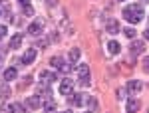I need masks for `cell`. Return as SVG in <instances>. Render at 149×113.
<instances>
[{
	"instance_id": "1",
	"label": "cell",
	"mask_w": 149,
	"mask_h": 113,
	"mask_svg": "<svg viewBox=\"0 0 149 113\" xmlns=\"http://www.w3.org/2000/svg\"><path fill=\"white\" fill-rule=\"evenodd\" d=\"M123 18H125L129 24H137L143 20V8L139 4H133V6H127L123 8Z\"/></svg>"
},
{
	"instance_id": "2",
	"label": "cell",
	"mask_w": 149,
	"mask_h": 113,
	"mask_svg": "<svg viewBox=\"0 0 149 113\" xmlns=\"http://www.w3.org/2000/svg\"><path fill=\"white\" fill-rule=\"evenodd\" d=\"M56 73H52V71H42L40 76H38V79H40V85L42 87H50L54 81H56Z\"/></svg>"
},
{
	"instance_id": "3",
	"label": "cell",
	"mask_w": 149,
	"mask_h": 113,
	"mask_svg": "<svg viewBox=\"0 0 149 113\" xmlns=\"http://www.w3.org/2000/svg\"><path fill=\"white\" fill-rule=\"evenodd\" d=\"M143 50H145V42H137V40H133V42L129 44V54H131V58H137Z\"/></svg>"
},
{
	"instance_id": "4",
	"label": "cell",
	"mask_w": 149,
	"mask_h": 113,
	"mask_svg": "<svg viewBox=\"0 0 149 113\" xmlns=\"http://www.w3.org/2000/svg\"><path fill=\"white\" fill-rule=\"evenodd\" d=\"M42 30H44V20H40V18L34 20V22L28 26V32H30L32 36H40V34H42Z\"/></svg>"
},
{
	"instance_id": "5",
	"label": "cell",
	"mask_w": 149,
	"mask_h": 113,
	"mask_svg": "<svg viewBox=\"0 0 149 113\" xmlns=\"http://www.w3.org/2000/svg\"><path fill=\"white\" fill-rule=\"evenodd\" d=\"M68 103L70 105H76V107H81V105H86V95L84 93H76V95H68Z\"/></svg>"
},
{
	"instance_id": "6",
	"label": "cell",
	"mask_w": 149,
	"mask_h": 113,
	"mask_svg": "<svg viewBox=\"0 0 149 113\" xmlns=\"http://www.w3.org/2000/svg\"><path fill=\"white\" fill-rule=\"evenodd\" d=\"M40 105H42V97H40V95L28 97V99L24 101V107H26V109H38Z\"/></svg>"
},
{
	"instance_id": "7",
	"label": "cell",
	"mask_w": 149,
	"mask_h": 113,
	"mask_svg": "<svg viewBox=\"0 0 149 113\" xmlns=\"http://www.w3.org/2000/svg\"><path fill=\"white\" fill-rule=\"evenodd\" d=\"M34 58H36V50H34V48H30V50H26V52H24V56L20 58L18 62L24 64V66H28V64H32V62H34Z\"/></svg>"
},
{
	"instance_id": "8",
	"label": "cell",
	"mask_w": 149,
	"mask_h": 113,
	"mask_svg": "<svg viewBox=\"0 0 149 113\" xmlns=\"http://www.w3.org/2000/svg\"><path fill=\"white\" fill-rule=\"evenodd\" d=\"M141 87H143V83L139 81V79H129L125 85V89L129 91V93H137V91H141Z\"/></svg>"
},
{
	"instance_id": "9",
	"label": "cell",
	"mask_w": 149,
	"mask_h": 113,
	"mask_svg": "<svg viewBox=\"0 0 149 113\" xmlns=\"http://www.w3.org/2000/svg\"><path fill=\"white\" fill-rule=\"evenodd\" d=\"M72 87H74V81L70 78L62 79V83H60V93H64V95H70L72 93Z\"/></svg>"
},
{
	"instance_id": "10",
	"label": "cell",
	"mask_w": 149,
	"mask_h": 113,
	"mask_svg": "<svg viewBox=\"0 0 149 113\" xmlns=\"http://www.w3.org/2000/svg\"><path fill=\"white\" fill-rule=\"evenodd\" d=\"M22 42H24V36L18 32V34L12 36V40H10V48H12V50H16V48H20V46H22Z\"/></svg>"
},
{
	"instance_id": "11",
	"label": "cell",
	"mask_w": 149,
	"mask_h": 113,
	"mask_svg": "<svg viewBox=\"0 0 149 113\" xmlns=\"http://www.w3.org/2000/svg\"><path fill=\"white\" fill-rule=\"evenodd\" d=\"M4 81H12V79H16L18 78V71H16V68H8V69H4Z\"/></svg>"
},
{
	"instance_id": "12",
	"label": "cell",
	"mask_w": 149,
	"mask_h": 113,
	"mask_svg": "<svg viewBox=\"0 0 149 113\" xmlns=\"http://www.w3.org/2000/svg\"><path fill=\"white\" fill-rule=\"evenodd\" d=\"M105 30H107L109 34H117V32H119V22H117V20H109L107 26H105Z\"/></svg>"
},
{
	"instance_id": "13",
	"label": "cell",
	"mask_w": 149,
	"mask_h": 113,
	"mask_svg": "<svg viewBox=\"0 0 149 113\" xmlns=\"http://www.w3.org/2000/svg\"><path fill=\"white\" fill-rule=\"evenodd\" d=\"M107 50H109V54H119L121 52V46H119V42H115V40H111V42H107Z\"/></svg>"
},
{
	"instance_id": "14",
	"label": "cell",
	"mask_w": 149,
	"mask_h": 113,
	"mask_svg": "<svg viewBox=\"0 0 149 113\" xmlns=\"http://www.w3.org/2000/svg\"><path fill=\"white\" fill-rule=\"evenodd\" d=\"M139 105H141V103H139L137 99H129V103H127V111H129V113L139 111Z\"/></svg>"
},
{
	"instance_id": "15",
	"label": "cell",
	"mask_w": 149,
	"mask_h": 113,
	"mask_svg": "<svg viewBox=\"0 0 149 113\" xmlns=\"http://www.w3.org/2000/svg\"><path fill=\"white\" fill-rule=\"evenodd\" d=\"M78 73H80V78H90V68L86 64H81L80 68H78Z\"/></svg>"
},
{
	"instance_id": "16",
	"label": "cell",
	"mask_w": 149,
	"mask_h": 113,
	"mask_svg": "<svg viewBox=\"0 0 149 113\" xmlns=\"http://www.w3.org/2000/svg\"><path fill=\"white\" fill-rule=\"evenodd\" d=\"M78 58H80V50L78 48H72V52H70V64H76Z\"/></svg>"
},
{
	"instance_id": "17",
	"label": "cell",
	"mask_w": 149,
	"mask_h": 113,
	"mask_svg": "<svg viewBox=\"0 0 149 113\" xmlns=\"http://www.w3.org/2000/svg\"><path fill=\"white\" fill-rule=\"evenodd\" d=\"M50 64H52V66H54L56 69H60L62 66H64V64H66V62H64L62 58H52V60H50Z\"/></svg>"
},
{
	"instance_id": "18",
	"label": "cell",
	"mask_w": 149,
	"mask_h": 113,
	"mask_svg": "<svg viewBox=\"0 0 149 113\" xmlns=\"http://www.w3.org/2000/svg\"><path fill=\"white\" fill-rule=\"evenodd\" d=\"M88 107H90V111H95L97 109V99L95 97H88Z\"/></svg>"
},
{
	"instance_id": "19",
	"label": "cell",
	"mask_w": 149,
	"mask_h": 113,
	"mask_svg": "<svg viewBox=\"0 0 149 113\" xmlns=\"http://www.w3.org/2000/svg\"><path fill=\"white\" fill-rule=\"evenodd\" d=\"M18 109H16V105H2V109H0V113H16Z\"/></svg>"
},
{
	"instance_id": "20",
	"label": "cell",
	"mask_w": 149,
	"mask_h": 113,
	"mask_svg": "<svg viewBox=\"0 0 149 113\" xmlns=\"http://www.w3.org/2000/svg\"><path fill=\"white\" fill-rule=\"evenodd\" d=\"M0 97H2V99H6V97H10V87H8V85H4V87H0Z\"/></svg>"
},
{
	"instance_id": "21",
	"label": "cell",
	"mask_w": 149,
	"mask_h": 113,
	"mask_svg": "<svg viewBox=\"0 0 149 113\" xmlns=\"http://www.w3.org/2000/svg\"><path fill=\"white\" fill-rule=\"evenodd\" d=\"M24 16H34V8L28 4V6H24Z\"/></svg>"
},
{
	"instance_id": "22",
	"label": "cell",
	"mask_w": 149,
	"mask_h": 113,
	"mask_svg": "<svg viewBox=\"0 0 149 113\" xmlns=\"http://www.w3.org/2000/svg\"><path fill=\"white\" fill-rule=\"evenodd\" d=\"M135 34H137L135 28H125V36L127 38H135Z\"/></svg>"
},
{
	"instance_id": "23",
	"label": "cell",
	"mask_w": 149,
	"mask_h": 113,
	"mask_svg": "<svg viewBox=\"0 0 149 113\" xmlns=\"http://www.w3.org/2000/svg\"><path fill=\"white\" fill-rule=\"evenodd\" d=\"M30 81H32V78H24L22 81H20V89H22V87H26V85H28Z\"/></svg>"
},
{
	"instance_id": "24",
	"label": "cell",
	"mask_w": 149,
	"mask_h": 113,
	"mask_svg": "<svg viewBox=\"0 0 149 113\" xmlns=\"http://www.w3.org/2000/svg\"><path fill=\"white\" fill-rule=\"evenodd\" d=\"M80 85H81V87L90 85V78H80Z\"/></svg>"
},
{
	"instance_id": "25",
	"label": "cell",
	"mask_w": 149,
	"mask_h": 113,
	"mask_svg": "<svg viewBox=\"0 0 149 113\" xmlns=\"http://www.w3.org/2000/svg\"><path fill=\"white\" fill-rule=\"evenodd\" d=\"M6 32H8V26H0V38H4Z\"/></svg>"
},
{
	"instance_id": "26",
	"label": "cell",
	"mask_w": 149,
	"mask_h": 113,
	"mask_svg": "<svg viewBox=\"0 0 149 113\" xmlns=\"http://www.w3.org/2000/svg\"><path fill=\"white\" fill-rule=\"evenodd\" d=\"M44 113H56V109H54V105H46V109H44Z\"/></svg>"
},
{
	"instance_id": "27",
	"label": "cell",
	"mask_w": 149,
	"mask_h": 113,
	"mask_svg": "<svg viewBox=\"0 0 149 113\" xmlns=\"http://www.w3.org/2000/svg\"><path fill=\"white\" fill-rule=\"evenodd\" d=\"M123 95H125V91H123V89H119V91H117V99H121Z\"/></svg>"
},
{
	"instance_id": "28",
	"label": "cell",
	"mask_w": 149,
	"mask_h": 113,
	"mask_svg": "<svg viewBox=\"0 0 149 113\" xmlns=\"http://www.w3.org/2000/svg\"><path fill=\"white\" fill-rule=\"evenodd\" d=\"M143 68H145V69H149V58L145 60V62H143Z\"/></svg>"
},
{
	"instance_id": "29",
	"label": "cell",
	"mask_w": 149,
	"mask_h": 113,
	"mask_svg": "<svg viewBox=\"0 0 149 113\" xmlns=\"http://www.w3.org/2000/svg\"><path fill=\"white\" fill-rule=\"evenodd\" d=\"M18 2H20V4H22V6H28V4H30V2H28V0H18Z\"/></svg>"
},
{
	"instance_id": "30",
	"label": "cell",
	"mask_w": 149,
	"mask_h": 113,
	"mask_svg": "<svg viewBox=\"0 0 149 113\" xmlns=\"http://www.w3.org/2000/svg\"><path fill=\"white\" fill-rule=\"evenodd\" d=\"M48 4H50V6H56L58 2H56V0H48Z\"/></svg>"
},
{
	"instance_id": "31",
	"label": "cell",
	"mask_w": 149,
	"mask_h": 113,
	"mask_svg": "<svg viewBox=\"0 0 149 113\" xmlns=\"http://www.w3.org/2000/svg\"><path fill=\"white\" fill-rule=\"evenodd\" d=\"M143 36H145V40H149V30H145V34H143Z\"/></svg>"
},
{
	"instance_id": "32",
	"label": "cell",
	"mask_w": 149,
	"mask_h": 113,
	"mask_svg": "<svg viewBox=\"0 0 149 113\" xmlns=\"http://www.w3.org/2000/svg\"><path fill=\"white\" fill-rule=\"evenodd\" d=\"M64 113H72V111H70V109H68V111H64Z\"/></svg>"
},
{
	"instance_id": "33",
	"label": "cell",
	"mask_w": 149,
	"mask_h": 113,
	"mask_svg": "<svg viewBox=\"0 0 149 113\" xmlns=\"http://www.w3.org/2000/svg\"><path fill=\"white\" fill-rule=\"evenodd\" d=\"M119 2H123V0H119Z\"/></svg>"
},
{
	"instance_id": "34",
	"label": "cell",
	"mask_w": 149,
	"mask_h": 113,
	"mask_svg": "<svg viewBox=\"0 0 149 113\" xmlns=\"http://www.w3.org/2000/svg\"><path fill=\"white\" fill-rule=\"evenodd\" d=\"M0 16H2V12H0Z\"/></svg>"
}]
</instances>
